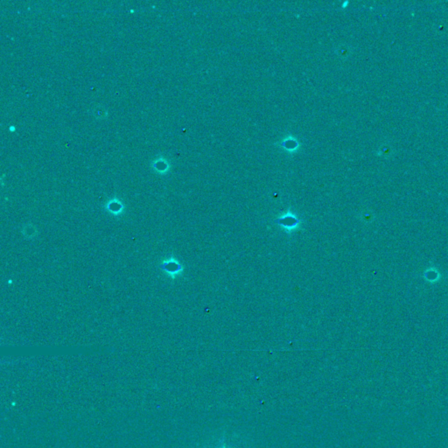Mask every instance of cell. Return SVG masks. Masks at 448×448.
I'll return each instance as SVG.
<instances>
[{
	"instance_id": "1",
	"label": "cell",
	"mask_w": 448,
	"mask_h": 448,
	"mask_svg": "<svg viewBox=\"0 0 448 448\" xmlns=\"http://www.w3.org/2000/svg\"><path fill=\"white\" fill-rule=\"evenodd\" d=\"M274 224L283 228L285 233L292 234L300 228L303 220L297 214L293 213L291 210H288L287 212L281 215L280 217H277L274 220Z\"/></svg>"
},
{
	"instance_id": "3",
	"label": "cell",
	"mask_w": 448,
	"mask_h": 448,
	"mask_svg": "<svg viewBox=\"0 0 448 448\" xmlns=\"http://www.w3.org/2000/svg\"><path fill=\"white\" fill-rule=\"evenodd\" d=\"M108 209L111 211V213H113L114 215H118V214L121 213V211L123 209V206L121 205L120 202H112L108 205Z\"/></svg>"
},
{
	"instance_id": "2",
	"label": "cell",
	"mask_w": 448,
	"mask_h": 448,
	"mask_svg": "<svg viewBox=\"0 0 448 448\" xmlns=\"http://www.w3.org/2000/svg\"><path fill=\"white\" fill-rule=\"evenodd\" d=\"M161 268L168 275L172 277V279H174L175 277L179 276L183 273L182 265H180L179 262L173 258H169L168 260L163 262Z\"/></svg>"
}]
</instances>
